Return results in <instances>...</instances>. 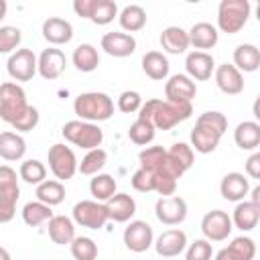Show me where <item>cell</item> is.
Instances as JSON below:
<instances>
[{
    "mask_svg": "<svg viewBox=\"0 0 260 260\" xmlns=\"http://www.w3.org/2000/svg\"><path fill=\"white\" fill-rule=\"evenodd\" d=\"M73 110L83 122H104L114 114V102L104 91H85L79 93L73 102Z\"/></svg>",
    "mask_w": 260,
    "mask_h": 260,
    "instance_id": "obj_1",
    "label": "cell"
},
{
    "mask_svg": "<svg viewBox=\"0 0 260 260\" xmlns=\"http://www.w3.org/2000/svg\"><path fill=\"white\" fill-rule=\"evenodd\" d=\"M250 8L248 0H221L217 6V28L228 35L240 32L248 22Z\"/></svg>",
    "mask_w": 260,
    "mask_h": 260,
    "instance_id": "obj_2",
    "label": "cell"
},
{
    "mask_svg": "<svg viewBox=\"0 0 260 260\" xmlns=\"http://www.w3.org/2000/svg\"><path fill=\"white\" fill-rule=\"evenodd\" d=\"M61 134L65 136V140H69L71 144L91 150V148H100L102 140H104V132L98 124L91 122H83V120H69L63 124Z\"/></svg>",
    "mask_w": 260,
    "mask_h": 260,
    "instance_id": "obj_3",
    "label": "cell"
},
{
    "mask_svg": "<svg viewBox=\"0 0 260 260\" xmlns=\"http://www.w3.org/2000/svg\"><path fill=\"white\" fill-rule=\"evenodd\" d=\"M26 93L18 83L6 81L0 85V118L6 124L12 126L26 112Z\"/></svg>",
    "mask_w": 260,
    "mask_h": 260,
    "instance_id": "obj_4",
    "label": "cell"
},
{
    "mask_svg": "<svg viewBox=\"0 0 260 260\" xmlns=\"http://www.w3.org/2000/svg\"><path fill=\"white\" fill-rule=\"evenodd\" d=\"M191 114H193L191 104H173L167 100L165 102L158 100V106L152 114V124L158 130H171L179 122H185L187 118H191Z\"/></svg>",
    "mask_w": 260,
    "mask_h": 260,
    "instance_id": "obj_5",
    "label": "cell"
},
{
    "mask_svg": "<svg viewBox=\"0 0 260 260\" xmlns=\"http://www.w3.org/2000/svg\"><path fill=\"white\" fill-rule=\"evenodd\" d=\"M47 158H49V169L57 181H67L77 171L75 152L65 144H53L47 152Z\"/></svg>",
    "mask_w": 260,
    "mask_h": 260,
    "instance_id": "obj_6",
    "label": "cell"
},
{
    "mask_svg": "<svg viewBox=\"0 0 260 260\" xmlns=\"http://www.w3.org/2000/svg\"><path fill=\"white\" fill-rule=\"evenodd\" d=\"M73 221L81 228H87V230L104 228V223L108 221V213H106L104 203L91 201V199H83V201L75 203L73 205Z\"/></svg>",
    "mask_w": 260,
    "mask_h": 260,
    "instance_id": "obj_7",
    "label": "cell"
},
{
    "mask_svg": "<svg viewBox=\"0 0 260 260\" xmlns=\"http://www.w3.org/2000/svg\"><path fill=\"white\" fill-rule=\"evenodd\" d=\"M232 217L221 209L207 211L201 219V232L207 242H221L232 234Z\"/></svg>",
    "mask_w": 260,
    "mask_h": 260,
    "instance_id": "obj_8",
    "label": "cell"
},
{
    "mask_svg": "<svg viewBox=\"0 0 260 260\" xmlns=\"http://www.w3.org/2000/svg\"><path fill=\"white\" fill-rule=\"evenodd\" d=\"M6 69L14 81H30L37 73V57L30 49H16L8 57Z\"/></svg>",
    "mask_w": 260,
    "mask_h": 260,
    "instance_id": "obj_9",
    "label": "cell"
},
{
    "mask_svg": "<svg viewBox=\"0 0 260 260\" xmlns=\"http://www.w3.org/2000/svg\"><path fill=\"white\" fill-rule=\"evenodd\" d=\"M156 219L165 225H179L187 217V201L179 195L173 197H160L154 205Z\"/></svg>",
    "mask_w": 260,
    "mask_h": 260,
    "instance_id": "obj_10",
    "label": "cell"
},
{
    "mask_svg": "<svg viewBox=\"0 0 260 260\" xmlns=\"http://www.w3.org/2000/svg\"><path fill=\"white\" fill-rule=\"evenodd\" d=\"M152 240H154V234H152V228L142 221V219H134L128 223V228L124 230V246L130 250V252H146L150 246H152Z\"/></svg>",
    "mask_w": 260,
    "mask_h": 260,
    "instance_id": "obj_11",
    "label": "cell"
},
{
    "mask_svg": "<svg viewBox=\"0 0 260 260\" xmlns=\"http://www.w3.org/2000/svg\"><path fill=\"white\" fill-rule=\"evenodd\" d=\"M165 95L167 102L173 104H191L193 98L197 95V85L189 75H173L169 77V81L165 83Z\"/></svg>",
    "mask_w": 260,
    "mask_h": 260,
    "instance_id": "obj_12",
    "label": "cell"
},
{
    "mask_svg": "<svg viewBox=\"0 0 260 260\" xmlns=\"http://www.w3.org/2000/svg\"><path fill=\"white\" fill-rule=\"evenodd\" d=\"M65 65H67V59H65V53L61 49H45L39 59H37V71L41 73V77L53 81L57 79L63 71H65Z\"/></svg>",
    "mask_w": 260,
    "mask_h": 260,
    "instance_id": "obj_13",
    "label": "cell"
},
{
    "mask_svg": "<svg viewBox=\"0 0 260 260\" xmlns=\"http://www.w3.org/2000/svg\"><path fill=\"white\" fill-rule=\"evenodd\" d=\"M185 248H187V234L183 230H179V228H173V230L162 232L156 238V242H154V250L162 258H175Z\"/></svg>",
    "mask_w": 260,
    "mask_h": 260,
    "instance_id": "obj_14",
    "label": "cell"
},
{
    "mask_svg": "<svg viewBox=\"0 0 260 260\" xmlns=\"http://www.w3.org/2000/svg\"><path fill=\"white\" fill-rule=\"evenodd\" d=\"M100 45L112 57H130L136 51V39L128 32H106Z\"/></svg>",
    "mask_w": 260,
    "mask_h": 260,
    "instance_id": "obj_15",
    "label": "cell"
},
{
    "mask_svg": "<svg viewBox=\"0 0 260 260\" xmlns=\"http://www.w3.org/2000/svg\"><path fill=\"white\" fill-rule=\"evenodd\" d=\"M215 85L228 95H238L244 91V77L232 63H221L215 67Z\"/></svg>",
    "mask_w": 260,
    "mask_h": 260,
    "instance_id": "obj_16",
    "label": "cell"
},
{
    "mask_svg": "<svg viewBox=\"0 0 260 260\" xmlns=\"http://www.w3.org/2000/svg\"><path fill=\"white\" fill-rule=\"evenodd\" d=\"M185 69L189 73L191 79H197V81H207L215 69V61L209 53L205 51H193L187 55L185 59Z\"/></svg>",
    "mask_w": 260,
    "mask_h": 260,
    "instance_id": "obj_17",
    "label": "cell"
},
{
    "mask_svg": "<svg viewBox=\"0 0 260 260\" xmlns=\"http://www.w3.org/2000/svg\"><path fill=\"white\" fill-rule=\"evenodd\" d=\"M104 207H106L108 219L118 221V223L128 221L136 213V201L128 193H116L112 199H108L104 203Z\"/></svg>",
    "mask_w": 260,
    "mask_h": 260,
    "instance_id": "obj_18",
    "label": "cell"
},
{
    "mask_svg": "<svg viewBox=\"0 0 260 260\" xmlns=\"http://www.w3.org/2000/svg\"><path fill=\"white\" fill-rule=\"evenodd\" d=\"M193 158H195L193 148H191L189 144H185V142H177V144H173V146L167 150V167L173 171V175H175L177 179H179L185 171L191 169Z\"/></svg>",
    "mask_w": 260,
    "mask_h": 260,
    "instance_id": "obj_19",
    "label": "cell"
},
{
    "mask_svg": "<svg viewBox=\"0 0 260 260\" xmlns=\"http://www.w3.org/2000/svg\"><path fill=\"white\" fill-rule=\"evenodd\" d=\"M43 37L51 45H65L73 39V26L65 18L51 16L43 22Z\"/></svg>",
    "mask_w": 260,
    "mask_h": 260,
    "instance_id": "obj_20",
    "label": "cell"
},
{
    "mask_svg": "<svg viewBox=\"0 0 260 260\" xmlns=\"http://www.w3.org/2000/svg\"><path fill=\"white\" fill-rule=\"evenodd\" d=\"M250 191V183L242 173H228L219 183V193L228 201H244Z\"/></svg>",
    "mask_w": 260,
    "mask_h": 260,
    "instance_id": "obj_21",
    "label": "cell"
},
{
    "mask_svg": "<svg viewBox=\"0 0 260 260\" xmlns=\"http://www.w3.org/2000/svg\"><path fill=\"white\" fill-rule=\"evenodd\" d=\"M47 232H49V238L53 240V244H59V246L71 244V240L75 238L73 219H69L67 215H53L47 221Z\"/></svg>",
    "mask_w": 260,
    "mask_h": 260,
    "instance_id": "obj_22",
    "label": "cell"
},
{
    "mask_svg": "<svg viewBox=\"0 0 260 260\" xmlns=\"http://www.w3.org/2000/svg\"><path fill=\"white\" fill-rule=\"evenodd\" d=\"M219 140H221V134H217L215 130H211L205 124H197L195 122V128L191 130V144H193V148L197 152H201V154L213 152L217 148Z\"/></svg>",
    "mask_w": 260,
    "mask_h": 260,
    "instance_id": "obj_23",
    "label": "cell"
},
{
    "mask_svg": "<svg viewBox=\"0 0 260 260\" xmlns=\"http://www.w3.org/2000/svg\"><path fill=\"white\" fill-rule=\"evenodd\" d=\"M260 219V205H254L250 201H238L232 217V225H236L242 232H250L258 225Z\"/></svg>",
    "mask_w": 260,
    "mask_h": 260,
    "instance_id": "obj_24",
    "label": "cell"
},
{
    "mask_svg": "<svg viewBox=\"0 0 260 260\" xmlns=\"http://www.w3.org/2000/svg\"><path fill=\"white\" fill-rule=\"evenodd\" d=\"M187 35H189V45H193L195 49H213L219 39L217 28L209 22L193 24L191 30H187Z\"/></svg>",
    "mask_w": 260,
    "mask_h": 260,
    "instance_id": "obj_25",
    "label": "cell"
},
{
    "mask_svg": "<svg viewBox=\"0 0 260 260\" xmlns=\"http://www.w3.org/2000/svg\"><path fill=\"white\" fill-rule=\"evenodd\" d=\"M234 67L242 73H252L260 67V51L256 45H250V43H244V45H238L236 51H234Z\"/></svg>",
    "mask_w": 260,
    "mask_h": 260,
    "instance_id": "obj_26",
    "label": "cell"
},
{
    "mask_svg": "<svg viewBox=\"0 0 260 260\" xmlns=\"http://www.w3.org/2000/svg\"><path fill=\"white\" fill-rule=\"evenodd\" d=\"M26 152V142L16 132H0V158L4 160H20Z\"/></svg>",
    "mask_w": 260,
    "mask_h": 260,
    "instance_id": "obj_27",
    "label": "cell"
},
{
    "mask_svg": "<svg viewBox=\"0 0 260 260\" xmlns=\"http://www.w3.org/2000/svg\"><path fill=\"white\" fill-rule=\"evenodd\" d=\"M160 47L167 53H173V55L185 53L187 47H189V35H187V30L181 28V26H167L160 32Z\"/></svg>",
    "mask_w": 260,
    "mask_h": 260,
    "instance_id": "obj_28",
    "label": "cell"
},
{
    "mask_svg": "<svg viewBox=\"0 0 260 260\" xmlns=\"http://www.w3.org/2000/svg\"><path fill=\"white\" fill-rule=\"evenodd\" d=\"M234 140L242 150H254L260 146V124L246 120L240 122L238 128L234 130Z\"/></svg>",
    "mask_w": 260,
    "mask_h": 260,
    "instance_id": "obj_29",
    "label": "cell"
},
{
    "mask_svg": "<svg viewBox=\"0 0 260 260\" xmlns=\"http://www.w3.org/2000/svg\"><path fill=\"white\" fill-rule=\"evenodd\" d=\"M142 71L154 79V81H162L169 75V59L158 53V51H148L142 57Z\"/></svg>",
    "mask_w": 260,
    "mask_h": 260,
    "instance_id": "obj_30",
    "label": "cell"
},
{
    "mask_svg": "<svg viewBox=\"0 0 260 260\" xmlns=\"http://www.w3.org/2000/svg\"><path fill=\"white\" fill-rule=\"evenodd\" d=\"M71 61H73V65H75L79 71L89 73V71L98 69V65H100V55H98V49H95L93 45L83 43V45L75 47V51H73V55H71Z\"/></svg>",
    "mask_w": 260,
    "mask_h": 260,
    "instance_id": "obj_31",
    "label": "cell"
},
{
    "mask_svg": "<svg viewBox=\"0 0 260 260\" xmlns=\"http://www.w3.org/2000/svg\"><path fill=\"white\" fill-rule=\"evenodd\" d=\"M118 20H120V26L128 32H136L140 30L144 24H146V12L142 6L138 4H128L122 8V12L118 14Z\"/></svg>",
    "mask_w": 260,
    "mask_h": 260,
    "instance_id": "obj_32",
    "label": "cell"
},
{
    "mask_svg": "<svg viewBox=\"0 0 260 260\" xmlns=\"http://www.w3.org/2000/svg\"><path fill=\"white\" fill-rule=\"evenodd\" d=\"M89 193L93 195L95 201L106 203L108 199H112L116 195V181H114V177L106 175V173L93 175V179L89 181Z\"/></svg>",
    "mask_w": 260,
    "mask_h": 260,
    "instance_id": "obj_33",
    "label": "cell"
},
{
    "mask_svg": "<svg viewBox=\"0 0 260 260\" xmlns=\"http://www.w3.org/2000/svg\"><path fill=\"white\" fill-rule=\"evenodd\" d=\"M138 160H140V169L148 173H158L167 165V150L162 146H146L144 150H140Z\"/></svg>",
    "mask_w": 260,
    "mask_h": 260,
    "instance_id": "obj_34",
    "label": "cell"
},
{
    "mask_svg": "<svg viewBox=\"0 0 260 260\" xmlns=\"http://www.w3.org/2000/svg\"><path fill=\"white\" fill-rule=\"evenodd\" d=\"M37 199L49 207L59 205L65 199V187L61 181H43L41 185H37Z\"/></svg>",
    "mask_w": 260,
    "mask_h": 260,
    "instance_id": "obj_35",
    "label": "cell"
},
{
    "mask_svg": "<svg viewBox=\"0 0 260 260\" xmlns=\"http://www.w3.org/2000/svg\"><path fill=\"white\" fill-rule=\"evenodd\" d=\"M51 217H53L51 207L45 205V203H41V201H28V203L22 207V219H24V223L30 225V228L43 225V223H47Z\"/></svg>",
    "mask_w": 260,
    "mask_h": 260,
    "instance_id": "obj_36",
    "label": "cell"
},
{
    "mask_svg": "<svg viewBox=\"0 0 260 260\" xmlns=\"http://www.w3.org/2000/svg\"><path fill=\"white\" fill-rule=\"evenodd\" d=\"M106 160H108V154L104 148H91L81 158V162H77V171L81 175H98L106 167Z\"/></svg>",
    "mask_w": 260,
    "mask_h": 260,
    "instance_id": "obj_37",
    "label": "cell"
},
{
    "mask_svg": "<svg viewBox=\"0 0 260 260\" xmlns=\"http://www.w3.org/2000/svg\"><path fill=\"white\" fill-rule=\"evenodd\" d=\"M118 16V4L114 0H93L89 20L93 24H108Z\"/></svg>",
    "mask_w": 260,
    "mask_h": 260,
    "instance_id": "obj_38",
    "label": "cell"
},
{
    "mask_svg": "<svg viewBox=\"0 0 260 260\" xmlns=\"http://www.w3.org/2000/svg\"><path fill=\"white\" fill-rule=\"evenodd\" d=\"M18 177H20L24 183H28V185H41V183L45 181V177H47V169H45V165H43L41 160L28 158V160H24V162L20 165Z\"/></svg>",
    "mask_w": 260,
    "mask_h": 260,
    "instance_id": "obj_39",
    "label": "cell"
},
{
    "mask_svg": "<svg viewBox=\"0 0 260 260\" xmlns=\"http://www.w3.org/2000/svg\"><path fill=\"white\" fill-rule=\"evenodd\" d=\"M18 197H20V187L0 189V223H8L14 217Z\"/></svg>",
    "mask_w": 260,
    "mask_h": 260,
    "instance_id": "obj_40",
    "label": "cell"
},
{
    "mask_svg": "<svg viewBox=\"0 0 260 260\" xmlns=\"http://www.w3.org/2000/svg\"><path fill=\"white\" fill-rule=\"evenodd\" d=\"M154 130H156V128H154L152 122L136 118V122H134V124L130 126V130H128V136H130V140H132L134 144L146 146L148 142L154 140Z\"/></svg>",
    "mask_w": 260,
    "mask_h": 260,
    "instance_id": "obj_41",
    "label": "cell"
},
{
    "mask_svg": "<svg viewBox=\"0 0 260 260\" xmlns=\"http://www.w3.org/2000/svg\"><path fill=\"white\" fill-rule=\"evenodd\" d=\"M69 246H71V256L75 260H95L98 258V244L87 236L73 238Z\"/></svg>",
    "mask_w": 260,
    "mask_h": 260,
    "instance_id": "obj_42",
    "label": "cell"
},
{
    "mask_svg": "<svg viewBox=\"0 0 260 260\" xmlns=\"http://www.w3.org/2000/svg\"><path fill=\"white\" fill-rule=\"evenodd\" d=\"M152 177H154V191H156L158 195L169 197V195L175 193V189H177V177L173 175V171H171L167 165H165V169H160L158 173H152Z\"/></svg>",
    "mask_w": 260,
    "mask_h": 260,
    "instance_id": "obj_43",
    "label": "cell"
},
{
    "mask_svg": "<svg viewBox=\"0 0 260 260\" xmlns=\"http://www.w3.org/2000/svg\"><path fill=\"white\" fill-rule=\"evenodd\" d=\"M228 250L232 252V256L236 260H254V256H256V244L252 238H246V236L234 238L232 244L228 246Z\"/></svg>",
    "mask_w": 260,
    "mask_h": 260,
    "instance_id": "obj_44",
    "label": "cell"
},
{
    "mask_svg": "<svg viewBox=\"0 0 260 260\" xmlns=\"http://www.w3.org/2000/svg\"><path fill=\"white\" fill-rule=\"evenodd\" d=\"M20 28L16 26H0V53H12L20 45Z\"/></svg>",
    "mask_w": 260,
    "mask_h": 260,
    "instance_id": "obj_45",
    "label": "cell"
},
{
    "mask_svg": "<svg viewBox=\"0 0 260 260\" xmlns=\"http://www.w3.org/2000/svg\"><path fill=\"white\" fill-rule=\"evenodd\" d=\"M211 256H213V248L211 242L207 240H195L193 244H189L185 252V260H211Z\"/></svg>",
    "mask_w": 260,
    "mask_h": 260,
    "instance_id": "obj_46",
    "label": "cell"
},
{
    "mask_svg": "<svg viewBox=\"0 0 260 260\" xmlns=\"http://www.w3.org/2000/svg\"><path fill=\"white\" fill-rule=\"evenodd\" d=\"M197 124H205L209 126L211 130H215L217 134L223 136V132L228 130V118L221 114V112H203L199 118H197Z\"/></svg>",
    "mask_w": 260,
    "mask_h": 260,
    "instance_id": "obj_47",
    "label": "cell"
},
{
    "mask_svg": "<svg viewBox=\"0 0 260 260\" xmlns=\"http://www.w3.org/2000/svg\"><path fill=\"white\" fill-rule=\"evenodd\" d=\"M142 106V98L138 91H122L120 98H118V110L124 112V114H132V112H138Z\"/></svg>",
    "mask_w": 260,
    "mask_h": 260,
    "instance_id": "obj_48",
    "label": "cell"
},
{
    "mask_svg": "<svg viewBox=\"0 0 260 260\" xmlns=\"http://www.w3.org/2000/svg\"><path fill=\"white\" fill-rule=\"evenodd\" d=\"M39 124V110L37 108H32V106H28L26 108V112L12 124V128L14 130H18V132H30L35 126Z\"/></svg>",
    "mask_w": 260,
    "mask_h": 260,
    "instance_id": "obj_49",
    "label": "cell"
},
{
    "mask_svg": "<svg viewBox=\"0 0 260 260\" xmlns=\"http://www.w3.org/2000/svg\"><path fill=\"white\" fill-rule=\"evenodd\" d=\"M130 183H132V187H134L136 191H140V193L154 191V177H152V173H148V171H144V169H138V171L132 175Z\"/></svg>",
    "mask_w": 260,
    "mask_h": 260,
    "instance_id": "obj_50",
    "label": "cell"
},
{
    "mask_svg": "<svg viewBox=\"0 0 260 260\" xmlns=\"http://www.w3.org/2000/svg\"><path fill=\"white\" fill-rule=\"evenodd\" d=\"M10 187H18L16 171L8 165H0V189H10Z\"/></svg>",
    "mask_w": 260,
    "mask_h": 260,
    "instance_id": "obj_51",
    "label": "cell"
},
{
    "mask_svg": "<svg viewBox=\"0 0 260 260\" xmlns=\"http://www.w3.org/2000/svg\"><path fill=\"white\" fill-rule=\"evenodd\" d=\"M246 175L252 179H260V152H254L246 160Z\"/></svg>",
    "mask_w": 260,
    "mask_h": 260,
    "instance_id": "obj_52",
    "label": "cell"
},
{
    "mask_svg": "<svg viewBox=\"0 0 260 260\" xmlns=\"http://www.w3.org/2000/svg\"><path fill=\"white\" fill-rule=\"evenodd\" d=\"M91 8H93V0H75V2H73V10H75V14L81 16V18H89Z\"/></svg>",
    "mask_w": 260,
    "mask_h": 260,
    "instance_id": "obj_53",
    "label": "cell"
},
{
    "mask_svg": "<svg viewBox=\"0 0 260 260\" xmlns=\"http://www.w3.org/2000/svg\"><path fill=\"white\" fill-rule=\"evenodd\" d=\"M215 260H236V258L232 256V252H230L228 248H223V250H219V252L215 254Z\"/></svg>",
    "mask_w": 260,
    "mask_h": 260,
    "instance_id": "obj_54",
    "label": "cell"
},
{
    "mask_svg": "<svg viewBox=\"0 0 260 260\" xmlns=\"http://www.w3.org/2000/svg\"><path fill=\"white\" fill-rule=\"evenodd\" d=\"M250 203L260 205V187H254V189H252V199H250Z\"/></svg>",
    "mask_w": 260,
    "mask_h": 260,
    "instance_id": "obj_55",
    "label": "cell"
},
{
    "mask_svg": "<svg viewBox=\"0 0 260 260\" xmlns=\"http://www.w3.org/2000/svg\"><path fill=\"white\" fill-rule=\"evenodd\" d=\"M6 10H8V4H6V0H0V20L6 16Z\"/></svg>",
    "mask_w": 260,
    "mask_h": 260,
    "instance_id": "obj_56",
    "label": "cell"
},
{
    "mask_svg": "<svg viewBox=\"0 0 260 260\" xmlns=\"http://www.w3.org/2000/svg\"><path fill=\"white\" fill-rule=\"evenodd\" d=\"M0 260H12V258H10V254H8V250H6V248H2V246H0Z\"/></svg>",
    "mask_w": 260,
    "mask_h": 260,
    "instance_id": "obj_57",
    "label": "cell"
}]
</instances>
